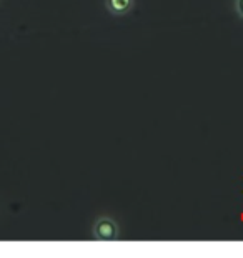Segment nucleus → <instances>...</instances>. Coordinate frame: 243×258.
I'll return each instance as SVG.
<instances>
[{
	"mask_svg": "<svg viewBox=\"0 0 243 258\" xmlns=\"http://www.w3.org/2000/svg\"><path fill=\"white\" fill-rule=\"evenodd\" d=\"M93 238L98 241H113L120 238V227L118 223L110 217H100L97 218L92 227Z\"/></svg>",
	"mask_w": 243,
	"mask_h": 258,
	"instance_id": "1",
	"label": "nucleus"
},
{
	"mask_svg": "<svg viewBox=\"0 0 243 258\" xmlns=\"http://www.w3.org/2000/svg\"><path fill=\"white\" fill-rule=\"evenodd\" d=\"M135 5V0H105V7L115 17H124L129 12H132Z\"/></svg>",
	"mask_w": 243,
	"mask_h": 258,
	"instance_id": "2",
	"label": "nucleus"
},
{
	"mask_svg": "<svg viewBox=\"0 0 243 258\" xmlns=\"http://www.w3.org/2000/svg\"><path fill=\"white\" fill-rule=\"evenodd\" d=\"M233 9H235V14L238 15L240 19H243V0H233Z\"/></svg>",
	"mask_w": 243,
	"mask_h": 258,
	"instance_id": "3",
	"label": "nucleus"
}]
</instances>
